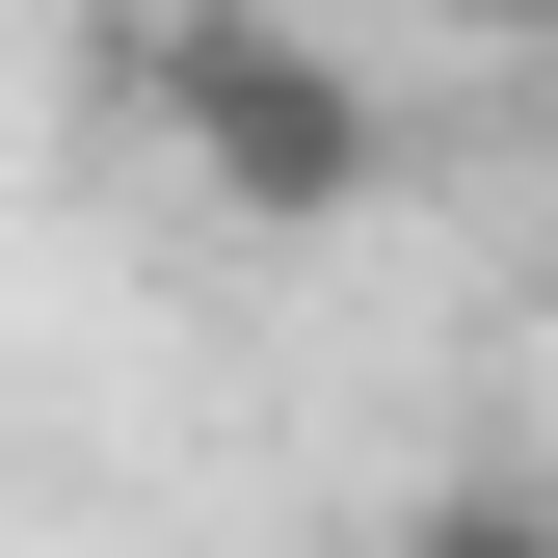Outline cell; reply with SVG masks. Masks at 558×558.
Returning a JSON list of instances; mask_svg holds the SVG:
<instances>
[{
  "label": "cell",
  "instance_id": "1",
  "mask_svg": "<svg viewBox=\"0 0 558 558\" xmlns=\"http://www.w3.org/2000/svg\"><path fill=\"white\" fill-rule=\"evenodd\" d=\"M133 107H160L186 186L266 214V240H345V214L399 186V107L345 81L319 27H266V0H133Z\"/></svg>",
  "mask_w": 558,
  "mask_h": 558
},
{
  "label": "cell",
  "instance_id": "2",
  "mask_svg": "<svg viewBox=\"0 0 558 558\" xmlns=\"http://www.w3.org/2000/svg\"><path fill=\"white\" fill-rule=\"evenodd\" d=\"M426 27H478V53H532V27H558V0H426Z\"/></svg>",
  "mask_w": 558,
  "mask_h": 558
},
{
  "label": "cell",
  "instance_id": "3",
  "mask_svg": "<svg viewBox=\"0 0 558 558\" xmlns=\"http://www.w3.org/2000/svg\"><path fill=\"white\" fill-rule=\"evenodd\" d=\"M532 107H558V27H532Z\"/></svg>",
  "mask_w": 558,
  "mask_h": 558
}]
</instances>
